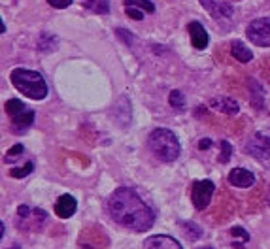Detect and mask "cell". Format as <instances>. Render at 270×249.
<instances>
[{"mask_svg":"<svg viewBox=\"0 0 270 249\" xmlns=\"http://www.w3.org/2000/svg\"><path fill=\"white\" fill-rule=\"evenodd\" d=\"M230 53H233V57H235L236 61H240V63H249V61L253 59L252 49L240 40H236L230 44Z\"/></svg>","mask_w":270,"mask_h":249,"instance_id":"4fadbf2b","label":"cell"},{"mask_svg":"<svg viewBox=\"0 0 270 249\" xmlns=\"http://www.w3.org/2000/svg\"><path fill=\"white\" fill-rule=\"evenodd\" d=\"M118 36H121V38H123L125 44H130V42L134 40V38H132V34H127L123 29H118Z\"/></svg>","mask_w":270,"mask_h":249,"instance_id":"83f0119b","label":"cell"},{"mask_svg":"<svg viewBox=\"0 0 270 249\" xmlns=\"http://www.w3.org/2000/svg\"><path fill=\"white\" fill-rule=\"evenodd\" d=\"M210 145H211V142H210V140H208V138H206V140H200V142H199V149L204 151V149H208Z\"/></svg>","mask_w":270,"mask_h":249,"instance_id":"f1b7e54d","label":"cell"},{"mask_svg":"<svg viewBox=\"0 0 270 249\" xmlns=\"http://www.w3.org/2000/svg\"><path fill=\"white\" fill-rule=\"evenodd\" d=\"M147 145L153 155L163 162H174L182 153L180 140L168 128H155L147 138Z\"/></svg>","mask_w":270,"mask_h":249,"instance_id":"7a4b0ae2","label":"cell"},{"mask_svg":"<svg viewBox=\"0 0 270 249\" xmlns=\"http://www.w3.org/2000/svg\"><path fill=\"white\" fill-rule=\"evenodd\" d=\"M15 249H19V247H15Z\"/></svg>","mask_w":270,"mask_h":249,"instance_id":"4dcf8cb0","label":"cell"},{"mask_svg":"<svg viewBox=\"0 0 270 249\" xmlns=\"http://www.w3.org/2000/svg\"><path fill=\"white\" fill-rule=\"evenodd\" d=\"M230 155H233V145H230L227 140H223V142H221V155H219V162L227 164V162L230 161Z\"/></svg>","mask_w":270,"mask_h":249,"instance_id":"7402d4cb","label":"cell"},{"mask_svg":"<svg viewBox=\"0 0 270 249\" xmlns=\"http://www.w3.org/2000/svg\"><path fill=\"white\" fill-rule=\"evenodd\" d=\"M125 13H127V15H129L130 19H134V21H140V19H144V12H140V10H136V8L125 6Z\"/></svg>","mask_w":270,"mask_h":249,"instance_id":"cb8c5ba5","label":"cell"},{"mask_svg":"<svg viewBox=\"0 0 270 249\" xmlns=\"http://www.w3.org/2000/svg\"><path fill=\"white\" fill-rule=\"evenodd\" d=\"M230 234H233L235 238H238V240H240V242H244V243H247L249 240H252V238H249V234H247V232L244 231L242 226H233V228H230Z\"/></svg>","mask_w":270,"mask_h":249,"instance_id":"603a6c76","label":"cell"},{"mask_svg":"<svg viewBox=\"0 0 270 249\" xmlns=\"http://www.w3.org/2000/svg\"><path fill=\"white\" fill-rule=\"evenodd\" d=\"M34 123V111H23L21 116L12 119V130L13 132H21L25 128H29Z\"/></svg>","mask_w":270,"mask_h":249,"instance_id":"5bb4252c","label":"cell"},{"mask_svg":"<svg viewBox=\"0 0 270 249\" xmlns=\"http://www.w3.org/2000/svg\"><path fill=\"white\" fill-rule=\"evenodd\" d=\"M214 191H216L214 181H210V180L195 181L193 189H191V200H193L195 208H197V209H206V208H208V204H210Z\"/></svg>","mask_w":270,"mask_h":249,"instance_id":"8992f818","label":"cell"},{"mask_svg":"<svg viewBox=\"0 0 270 249\" xmlns=\"http://www.w3.org/2000/svg\"><path fill=\"white\" fill-rule=\"evenodd\" d=\"M210 106L214 108V110L227 113V116H236V113L240 111V106H238V102H236V100H233V99H229V97H218V99H211Z\"/></svg>","mask_w":270,"mask_h":249,"instance_id":"7c38bea8","label":"cell"},{"mask_svg":"<svg viewBox=\"0 0 270 249\" xmlns=\"http://www.w3.org/2000/svg\"><path fill=\"white\" fill-rule=\"evenodd\" d=\"M125 6H130V8H136L144 13H153L155 12V4L149 2V0H125L123 2Z\"/></svg>","mask_w":270,"mask_h":249,"instance_id":"2e32d148","label":"cell"},{"mask_svg":"<svg viewBox=\"0 0 270 249\" xmlns=\"http://www.w3.org/2000/svg\"><path fill=\"white\" fill-rule=\"evenodd\" d=\"M55 47H57V38L51 34H47V32H44V34L40 36V40H38V49L47 53V51H53Z\"/></svg>","mask_w":270,"mask_h":249,"instance_id":"e0dca14e","label":"cell"},{"mask_svg":"<svg viewBox=\"0 0 270 249\" xmlns=\"http://www.w3.org/2000/svg\"><path fill=\"white\" fill-rule=\"evenodd\" d=\"M182 226H183V231H185V234H187L191 240H199V238L204 234V231H202L197 223H193V221H182Z\"/></svg>","mask_w":270,"mask_h":249,"instance_id":"ac0fdd59","label":"cell"},{"mask_svg":"<svg viewBox=\"0 0 270 249\" xmlns=\"http://www.w3.org/2000/svg\"><path fill=\"white\" fill-rule=\"evenodd\" d=\"M189 36H191V44H193L197 49H206L208 47V32L199 21H191L187 25Z\"/></svg>","mask_w":270,"mask_h":249,"instance_id":"8fae6325","label":"cell"},{"mask_svg":"<svg viewBox=\"0 0 270 249\" xmlns=\"http://www.w3.org/2000/svg\"><path fill=\"white\" fill-rule=\"evenodd\" d=\"M144 249H183L182 243L166 234H157L144 240Z\"/></svg>","mask_w":270,"mask_h":249,"instance_id":"ba28073f","label":"cell"},{"mask_svg":"<svg viewBox=\"0 0 270 249\" xmlns=\"http://www.w3.org/2000/svg\"><path fill=\"white\" fill-rule=\"evenodd\" d=\"M47 4L53 8H57V10H65L72 4V0H47Z\"/></svg>","mask_w":270,"mask_h":249,"instance_id":"d4e9b609","label":"cell"},{"mask_svg":"<svg viewBox=\"0 0 270 249\" xmlns=\"http://www.w3.org/2000/svg\"><path fill=\"white\" fill-rule=\"evenodd\" d=\"M199 249H214V247H199Z\"/></svg>","mask_w":270,"mask_h":249,"instance_id":"f546056e","label":"cell"},{"mask_svg":"<svg viewBox=\"0 0 270 249\" xmlns=\"http://www.w3.org/2000/svg\"><path fill=\"white\" fill-rule=\"evenodd\" d=\"M168 102H170V106L174 108V110H185V97H183L182 91H178V89H174L170 94H168Z\"/></svg>","mask_w":270,"mask_h":249,"instance_id":"d6986e66","label":"cell"},{"mask_svg":"<svg viewBox=\"0 0 270 249\" xmlns=\"http://www.w3.org/2000/svg\"><path fill=\"white\" fill-rule=\"evenodd\" d=\"M25 111V104L21 102V100H17V99H10L6 102V113L10 117H17V116H21Z\"/></svg>","mask_w":270,"mask_h":249,"instance_id":"ffe728a7","label":"cell"},{"mask_svg":"<svg viewBox=\"0 0 270 249\" xmlns=\"http://www.w3.org/2000/svg\"><path fill=\"white\" fill-rule=\"evenodd\" d=\"M108 215L119 226L134 232L149 231L155 223V214L140 198V195L129 187H119L110 195L106 202Z\"/></svg>","mask_w":270,"mask_h":249,"instance_id":"6da1fadb","label":"cell"},{"mask_svg":"<svg viewBox=\"0 0 270 249\" xmlns=\"http://www.w3.org/2000/svg\"><path fill=\"white\" fill-rule=\"evenodd\" d=\"M32 170H34V164H32V162H25L23 166L12 168L8 174H10V178H25V176L32 174Z\"/></svg>","mask_w":270,"mask_h":249,"instance_id":"44dd1931","label":"cell"},{"mask_svg":"<svg viewBox=\"0 0 270 249\" xmlns=\"http://www.w3.org/2000/svg\"><path fill=\"white\" fill-rule=\"evenodd\" d=\"M83 8L93 13L106 15L110 13V0H83Z\"/></svg>","mask_w":270,"mask_h":249,"instance_id":"9a60e30c","label":"cell"},{"mask_svg":"<svg viewBox=\"0 0 270 249\" xmlns=\"http://www.w3.org/2000/svg\"><path fill=\"white\" fill-rule=\"evenodd\" d=\"M17 215H19V217H29L30 208H29V206H25V204H21V206L17 208Z\"/></svg>","mask_w":270,"mask_h":249,"instance_id":"4316f807","label":"cell"},{"mask_svg":"<svg viewBox=\"0 0 270 249\" xmlns=\"http://www.w3.org/2000/svg\"><path fill=\"white\" fill-rule=\"evenodd\" d=\"M246 36L259 47H270V17L255 19L247 25Z\"/></svg>","mask_w":270,"mask_h":249,"instance_id":"277c9868","label":"cell"},{"mask_svg":"<svg viewBox=\"0 0 270 249\" xmlns=\"http://www.w3.org/2000/svg\"><path fill=\"white\" fill-rule=\"evenodd\" d=\"M229 183L240 189H247L255 183V174L246 168H235L229 172Z\"/></svg>","mask_w":270,"mask_h":249,"instance_id":"30bf717a","label":"cell"},{"mask_svg":"<svg viewBox=\"0 0 270 249\" xmlns=\"http://www.w3.org/2000/svg\"><path fill=\"white\" fill-rule=\"evenodd\" d=\"M246 147L247 153L259 161H270V130H257Z\"/></svg>","mask_w":270,"mask_h":249,"instance_id":"5b68a950","label":"cell"},{"mask_svg":"<svg viewBox=\"0 0 270 249\" xmlns=\"http://www.w3.org/2000/svg\"><path fill=\"white\" fill-rule=\"evenodd\" d=\"M13 87L17 89L19 93L25 94L27 99L32 100H42L47 97V83L42 78V74L34 72V70L27 68H15L10 74Z\"/></svg>","mask_w":270,"mask_h":249,"instance_id":"3957f363","label":"cell"},{"mask_svg":"<svg viewBox=\"0 0 270 249\" xmlns=\"http://www.w3.org/2000/svg\"><path fill=\"white\" fill-rule=\"evenodd\" d=\"M23 151H25V147H23V145H21V144H15V145H13V147H12V149L8 151V157L12 159V157H15V155H21Z\"/></svg>","mask_w":270,"mask_h":249,"instance_id":"484cf974","label":"cell"},{"mask_svg":"<svg viewBox=\"0 0 270 249\" xmlns=\"http://www.w3.org/2000/svg\"><path fill=\"white\" fill-rule=\"evenodd\" d=\"M204 10H208L214 19H230L233 17V8L227 0H200Z\"/></svg>","mask_w":270,"mask_h":249,"instance_id":"52a82bcc","label":"cell"},{"mask_svg":"<svg viewBox=\"0 0 270 249\" xmlns=\"http://www.w3.org/2000/svg\"><path fill=\"white\" fill-rule=\"evenodd\" d=\"M76 209H78L76 198L70 197V195H63V197H59L57 202H55V214H57V217H61V219L72 217V215L76 214Z\"/></svg>","mask_w":270,"mask_h":249,"instance_id":"9c48e42d","label":"cell"}]
</instances>
